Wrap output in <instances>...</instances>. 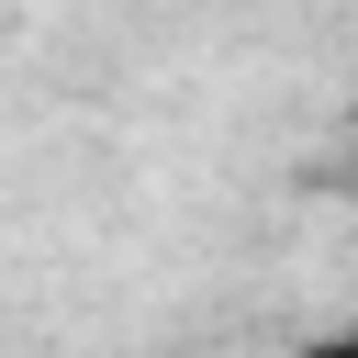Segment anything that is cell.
I'll list each match as a JSON object with an SVG mask.
<instances>
[{"instance_id":"cell-1","label":"cell","mask_w":358,"mask_h":358,"mask_svg":"<svg viewBox=\"0 0 358 358\" xmlns=\"http://www.w3.org/2000/svg\"><path fill=\"white\" fill-rule=\"evenodd\" d=\"M302 358H358V336H336V347H302Z\"/></svg>"}]
</instances>
